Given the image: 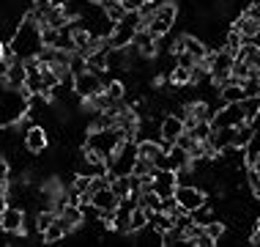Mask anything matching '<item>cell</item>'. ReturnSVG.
Instances as JSON below:
<instances>
[{
    "label": "cell",
    "instance_id": "cell-1",
    "mask_svg": "<svg viewBox=\"0 0 260 247\" xmlns=\"http://www.w3.org/2000/svg\"><path fill=\"white\" fill-rule=\"evenodd\" d=\"M41 49H44V41H41V28L33 17H25L22 22L17 25L11 36V52L14 58L19 61H30V58H39Z\"/></svg>",
    "mask_w": 260,
    "mask_h": 247
},
{
    "label": "cell",
    "instance_id": "cell-2",
    "mask_svg": "<svg viewBox=\"0 0 260 247\" xmlns=\"http://www.w3.org/2000/svg\"><path fill=\"white\" fill-rule=\"evenodd\" d=\"M30 110V96L22 88H6V94L0 96V126L19 124Z\"/></svg>",
    "mask_w": 260,
    "mask_h": 247
},
{
    "label": "cell",
    "instance_id": "cell-3",
    "mask_svg": "<svg viewBox=\"0 0 260 247\" xmlns=\"http://www.w3.org/2000/svg\"><path fill=\"white\" fill-rule=\"evenodd\" d=\"M121 143H123V138L118 135L115 126H104V129H90L85 148H93V151H96V154H102L104 162H107L112 154H115V148L121 146Z\"/></svg>",
    "mask_w": 260,
    "mask_h": 247
},
{
    "label": "cell",
    "instance_id": "cell-4",
    "mask_svg": "<svg viewBox=\"0 0 260 247\" xmlns=\"http://www.w3.org/2000/svg\"><path fill=\"white\" fill-rule=\"evenodd\" d=\"M135 162H137V143L123 140V143L115 148V154L107 159V168H110L112 176H132Z\"/></svg>",
    "mask_w": 260,
    "mask_h": 247
},
{
    "label": "cell",
    "instance_id": "cell-5",
    "mask_svg": "<svg viewBox=\"0 0 260 247\" xmlns=\"http://www.w3.org/2000/svg\"><path fill=\"white\" fill-rule=\"evenodd\" d=\"M151 187L159 198H173L175 187H178V173L170 171V168H156L151 173Z\"/></svg>",
    "mask_w": 260,
    "mask_h": 247
},
{
    "label": "cell",
    "instance_id": "cell-6",
    "mask_svg": "<svg viewBox=\"0 0 260 247\" xmlns=\"http://www.w3.org/2000/svg\"><path fill=\"white\" fill-rule=\"evenodd\" d=\"M104 91V80H102V74H96V72H82V74H77L74 77V94L80 96V99H88L90 96H96V94H102Z\"/></svg>",
    "mask_w": 260,
    "mask_h": 247
},
{
    "label": "cell",
    "instance_id": "cell-7",
    "mask_svg": "<svg viewBox=\"0 0 260 247\" xmlns=\"http://www.w3.org/2000/svg\"><path fill=\"white\" fill-rule=\"evenodd\" d=\"M175 201L181 203V209L192 214L194 209L206 206V193L198 187V184H178L175 187Z\"/></svg>",
    "mask_w": 260,
    "mask_h": 247
},
{
    "label": "cell",
    "instance_id": "cell-8",
    "mask_svg": "<svg viewBox=\"0 0 260 247\" xmlns=\"http://www.w3.org/2000/svg\"><path fill=\"white\" fill-rule=\"evenodd\" d=\"M233 61L236 58L228 52V49L211 52V69H208V74H211V80H214L216 86H222V83L230 77V72H233Z\"/></svg>",
    "mask_w": 260,
    "mask_h": 247
},
{
    "label": "cell",
    "instance_id": "cell-9",
    "mask_svg": "<svg viewBox=\"0 0 260 247\" xmlns=\"http://www.w3.org/2000/svg\"><path fill=\"white\" fill-rule=\"evenodd\" d=\"M244 124V113H241V102L238 104H222V110L214 113L211 126L214 129H228V126H238Z\"/></svg>",
    "mask_w": 260,
    "mask_h": 247
},
{
    "label": "cell",
    "instance_id": "cell-10",
    "mask_svg": "<svg viewBox=\"0 0 260 247\" xmlns=\"http://www.w3.org/2000/svg\"><path fill=\"white\" fill-rule=\"evenodd\" d=\"M0 225H3L6 234H25V211L19 206H3Z\"/></svg>",
    "mask_w": 260,
    "mask_h": 247
},
{
    "label": "cell",
    "instance_id": "cell-11",
    "mask_svg": "<svg viewBox=\"0 0 260 247\" xmlns=\"http://www.w3.org/2000/svg\"><path fill=\"white\" fill-rule=\"evenodd\" d=\"M47 146H50V138H47V129L41 124H33L30 129L25 132V148L30 154H41L47 151Z\"/></svg>",
    "mask_w": 260,
    "mask_h": 247
},
{
    "label": "cell",
    "instance_id": "cell-12",
    "mask_svg": "<svg viewBox=\"0 0 260 247\" xmlns=\"http://www.w3.org/2000/svg\"><path fill=\"white\" fill-rule=\"evenodd\" d=\"M118 203H121V198H118L115 193H112L110 187H102V189H96L93 198H90V206H93L96 211H115L118 209Z\"/></svg>",
    "mask_w": 260,
    "mask_h": 247
},
{
    "label": "cell",
    "instance_id": "cell-13",
    "mask_svg": "<svg viewBox=\"0 0 260 247\" xmlns=\"http://www.w3.org/2000/svg\"><path fill=\"white\" fill-rule=\"evenodd\" d=\"M184 129H186V124L181 121L178 116H165V118L159 121V135H161V140H165V143H175Z\"/></svg>",
    "mask_w": 260,
    "mask_h": 247
},
{
    "label": "cell",
    "instance_id": "cell-14",
    "mask_svg": "<svg viewBox=\"0 0 260 247\" xmlns=\"http://www.w3.org/2000/svg\"><path fill=\"white\" fill-rule=\"evenodd\" d=\"M219 102L222 104H238V102H244V88H241V83H238L233 74H230L228 80L219 86Z\"/></svg>",
    "mask_w": 260,
    "mask_h": 247
},
{
    "label": "cell",
    "instance_id": "cell-15",
    "mask_svg": "<svg viewBox=\"0 0 260 247\" xmlns=\"http://www.w3.org/2000/svg\"><path fill=\"white\" fill-rule=\"evenodd\" d=\"M58 223L66 228V234H72V231H77L82 225V209L74 206V203H66V206L58 211Z\"/></svg>",
    "mask_w": 260,
    "mask_h": 247
},
{
    "label": "cell",
    "instance_id": "cell-16",
    "mask_svg": "<svg viewBox=\"0 0 260 247\" xmlns=\"http://www.w3.org/2000/svg\"><path fill=\"white\" fill-rule=\"evenodd\" d=\"M132 44L137 47L140 58H153V55H156V39H153L151 33L145 31V28L135 33V41H132Z\"/></svg>",
    "mask_w": 260,
    "mask_h": 247
},
{
    "label": "cell",
    "instance_id": "cell-17",
    "mask_svg": "<svg viewBox=\"0 0 260 247\" xmlns=\"http://www.w3.org/2000/svg\"><path fill=\"white\" fill-rule=\"evenodd\" d=\"M189 154L184 151V148L181 146H175V143H167V168H170V171H184V168H189Z\"/></svg>",
    "mask_w": 260,
    "mask_h": 247
},
{
    "label": "cell",
    "instance_id": "cell-18",
    "mask_svg": "<svg viewBox=\"0 0 260 247\" xmlns=\"http://www.w3.org/2000/svg\"><path fill=\"white\" fill-rule=\"evenodd\" d=\"M6 83H9V88H22L25 83H27V66H25V61H11V66H9V72H6Z\"/></svg>",
    "mask_w": 260,
    "mask_h": 247
},
{
    "label": "cell",
    "instance_id": "cell-19",
    "mask_svg": "<svg viewBox=\"0 0 260 247\" xmlns=\"http://www.w3.org/2000/svg\"><path fill=\"white\" fill-rule=\"evenodd\" d=\"M233 135H236V126H228V129H214V132H211V138H208V143L216 148V154H219L222 148L233 146Z\"/></svg>",
    "mask_w": 260,
    "mask_h": 247
},
{
    "label": "cell",
    "instance_id": "cell-20",
    "mask_svg": "<svg viewBox=\"0 0 260 247\" xmlns=\"http://www.w3.org/2000/svg\"><path fill=\"white\" fill-rule=\"evenodd\" d=\"M236 31L241 33L244 39H255V36H260V22L257 19H252V17H247V14H241V17L236 19Z\"/></svg>",
    "mask_w": 260,
    "mask_h": 247
},
{
    "label": "cell",
    "instance_id": "cell-21",
    "mask_svg": "<svg viewBox=\"0 0 260 247\" xmlns=\"http://www.w3.org/2000/svg\"><path fill=\"white\" fill-rule=\"evenodd\" d=\"M181 39V44H184V52H189V55H194V58H206V44H203V39H198V36H189V33H184V36H178Z\"/></svg>",
    "mask_w": 260,
    "mask_h": 247
},
{
    "label": "cell",
    "instance_id": "cell-22",
    "mask_svg": "<svg viewBox=\"0 0 260 247\" xmlns=\"http://www.w3.org/2000/svg\"><path fill=\"white\" fill-rule=\"evenodd\" d=\"M244 157H247V165H255L260 159V129H252V138L244 146Z\"/></svg>",
    "mask_w": 260,
    "mask_h": 247
},
{
    "label": "cell",
    "instance_id": "cell-23",
    "mask_svg": "<svg viewBox=\"0 0 260 247\" xmlns=\"http://www.w3.org/2000/svg\"><path fill=\"white\" fill-rule=\"evenodd\" d=\"M148 228V209H143L137 203L135 209H132V220H129V234H137V231Z\"/></svg>",
    "mask_w": 260,
    "mask_h": 247
},
{
    "label": "cell",
    "instance_id": "cell-24",
    "mask_svg": "<svg viewBox=\"0 0 260 247\" xmlns=\"http://www.w3.org/2000/svg\"><path fill=\"white\" fill-rule=\"evenodd\" d=\"M110 189L121 198V201H123V198H129L132 195V176H112Z\"/></svg>",
    "mask_w": 260,
    "mask_h": 247
},
{
    "label": "cell",
    "instance_id": "cell-25",
    "mask_svg": "<svg viewBox=\"0 0 260 247\" xmlns=\"http://www.w3.org/2000/svg\"><path fill=\"white\" fill-rule=\"evenodd\" d=\"M55 220H58V211H55V209H41L36 214V231H39V234H44Z\"/></svg>",
    "mask_w": 260,
    "mask_h": 247
},
{
    "label": "cell",
    "instance_id": "cell-26",
    "mask_svg": "<svg viewBox=\"0 0 260 247\" xmlns=\"http://www.w3.org/2000/svg\"><path fill=\"white\" fill-rule=\"evenodd\" d=\"M153 171H156V165H153L151 159L137 157L135 168H132V176H137V179H151V173H153Z\"/></svg>",
    "mask_w": 260,
    "mask_h": 247
},
{
    "label": "cell",
    "instance_id": "cell-27",
    "mask_svg": "<svg viewBox=\"0 0 260 247\" xmlns=\"http://www.w3.org/2000/svg\"><path fill=\"white\" fill-rule=\"evenodd\" d=\"M66 236H69V234H66V228H63L58 220H55L50 228H47L44 234H41V239H44L47 244H55V242H60V239H66Z\"/></svg>",
    "mask_w": 260,
    "mask_h": 247
},
{
    "label": "cell",
    "instance_id": "cell-28",
    "mask_svg": "<svg viewBox=\"0 0 260 247\" xmlns=\"http://www.w3.org/2000/svg\"><path fill=\"white\" fill-rule=\"evenodd\" d=\"M102 9H104V14L112 19V22H118V19H123V14H126V9H123V3L121 0H104L102 3Z\"/></svg>",
    "mask_w": 260,
    "mask_h": 247
},
{
    "label": "cell",
    "instance_id": "cell-29",
    "mask_svg": "<svg viewBox=\"0 0 260 247\" xmlns=\"http://www.w3.org/2000/svg\"><path fill=\"white\" fill-rule=\"evenodd\" d=\"M189 135H192L198 143H203V140H208L211 138V132H214V126H211V121H198L194 126H189Z\"/></svg>",
    "mask_w": 260,
    "mask_h": 247
},
{
    "label": "cell",
    "instance_id": "cell-30",
    "mask_svg": "<svg viewBox=\"0 0 260 247\" xmlns=\"http://www.w3.org/2000/svg\"><path fill=\"white\" fill-rule=\"evenodd\" d=\"M230 74H233L238 83H244V80H249V77H255V69H252L247 61H238L236 58L233 61V72H230Z\"/></svg>",
    "mask_w": 260,
    "mask_h": 247
},
{
    "label": "cell",
    "instance_id": "cell-31",
    "mask_svg": "<svg viewBox=\"0 0 260 247\" xmlns=\"http://www.w3.org/2000/svg\"><path fill=\"white\" fill-rule=\"evenodd\" d=\"M170 80L175 83V86H189V83H192V69L178 66V63H175L173 72H170Z\"/></svg>",
    "mask_w": 260,
    "mask_h": 247
},
{
    "label": "cell",
    "instance_id": "cell-32",
    "mask_svg": "<svg viewBox=\"0 0 260 247\" xmlns=\"http://www.w3.org/2000/svg\"><path fill=\"white\" fill-rule=\"evenodd\" d=\"M63 39V31H58V28H41V41H44V47H58Z\"/></svg>",
    "mask_w": 260,
    "mask_h": 247
},
{
    "label": "cell",
    "instance_id": "cell-33",
    "mask_svg": "<svg viewBox=\"0 0 260 247\" xmlns=\"http://www.w3.org/2000/svg\"><path fill=\"white\" fill-rule=\"evenodd\" d=\"M241 44H244V36L236 31V28H230V31H228V36H224V49H228L230 55H236Z\"/></svg>",
    "mask_w": 260,
    "mask_h": 247
},
{
    "label": "cell",
    "instance_id": "cell-34",
    "mask_svg": "<svg viewBox=\"0 0 260 247\" xmlns=\"http://www.w3.org/2000/svg\"><path fill=\"white\" fill-rule=\"evenodd\" d=\"M249 138H252V126H249L247 121H244V124H238V126H236V135H233V146L244 148Z\"/></svg>",
    "mask_w": 260,
    "mask_h": 247
},
{
    "label": "cell",
    "instance_id": "cell-35",
    "mask_svg": "<svg viewBox=\"0 0 260 247\" xmlns=\"http://www.w3.org/2000/svg\"><path fill=\"white\" fill-rule=\"evenodd\" d=\"M247 184H249V193L260 198V168L257 165H249V171H247Z\"/></svg>",
    "mask_w": 260,
    "mask_h": 247
},
{
    "label": "cell",
    "instance_id": "cell-36",
    "mask_svg": "<svg viewBox=\"0 0 260 247\" xmlns=\"http://www.w3.org/2000/svg\"><path fill=\"white\" fill-rule=\"evenodd\" d=\"M257 107H260V96H247L241 102V113H244V121L247 124H249V118L257 113Z\"/></svg>",
    "mask_w": 260,
    "mask_h": 247
},
{
    "label": "cell",
    "instance_id": "cell-37",
    "mask_svg": "<svg viewBox=\"0 0 260 247\" xmlns=\"http://www.w3.org/2000/svg\"><path fill=\"white\" fill-rule=\"evenodd\" d=\"M104 94H107L112 102H121L123 94H126V88H123V83H118V80H112L110 86H104Z\"/></svg>",
    "mask_w": 260,
    "mask_h": 247
},
{
    "label": "cell",
    "instance_id": "cell-38",
    "mask_svg": "<svg viewBox=\"0 0 260 247\" xmlns=\"http://www.w3.org/2000/svg\"><path fill=\"white\" fill-rule=\"evenodd\" d=\"M203 228H206V234L214 239V242H219V239L224 236V225H222V223H216V220H208L206 225H203Z\"/></svg>",
    "mask_w": 260,
    "mask_h": 247
},
{
    "label": "cell",
    "instance_id": "cell-39",
    "mask_svg": "<svg viewBox=\"0 0 260 247\" xmlns=\"http://www.w3.org/2000/svg\"><path fill=\"white\" fill-rule=\"evenodd\" d=\"M241 88H244V99H247V96H260V80H257V77H249V80H244Z\"/></svg>",
    "mask_w": 260,
    "mask_h": 247
},
{
    "label": "cell",
    "instance_id": "cell-40",
    "mask_svg": "<svg viewBox=\"0 0 260 247\" xmlns=\"http://www.w3.org/2000/svg\"><path fill=\"white\" fill-rule=\"evenodd\" d=\"M175 61H178V66H186V69L198 66V58H194V55H189V52H178V55H175Z\"/></svg>",
    "mask_w": 260,
    "mask_h": 247
},
{
    "label": "cell",
    "instance_id": "cell-41",
    "mask_svg": "<svg viewBox=\"0 0 260 247\" xmlns=\"http://www.w3.org/2000/svg\"><path fill=\"white\" fill-rule=\"evenodd\" d=\"M121 3H123V9H126V11H140L145 0H121Z\"/></svg>",
    "mask_w": 260,
    "mask_h": 247
},
{
    "label": "cell",
    "instance_id": "cell-42",
    "mask_svg": "<svg viewBox=\"0 0 260 247\" xmlns=\"http://www.w3.org/2000/svg\"><path fill=\"white\" fill-rule=\"evenodd\" d=\"M244 14H247V17H252V19H257V22H260V0H255V3H252V6H249V9L244 11Z\"/></svg>",
    "mask_w": 260,
    "mask_h": 247
},
{
    "label": "cell",
    "instance_id": "cell-43",
    "mask_svg": "<svg viewBox=\"0 0 260 247\" xmlns=\"http://www.w3.org/2000/svg\"><path fill=\"white\" fill-rule=\"evenodd\" d=\"M30 6H33L36 11H47V9L52 6V0H30Z\"/></svg>",
    "mask_w": 260,
    "mask_h": 247
},
{
    "label": "cell",
    "instance_id": "cell-44",
    "mask_svg": "<svg viewBox=\"0 0 260 247\" xmlns=\"http://www.w3.org/2000/svg\"><path fill=\"white\" fill-rule=\"evenodd\" d=\"M0 176H9V159L0 154Z\"/></svg>",
    "mask_w": 260,
    "mask_h": 247
},
{
    "label": "cell",
    "instance_id": "cell-45",
    "mask_svg": "<svg viewBox=\"0 0 260 247\" xmlns=\"http://www.w3.org/2000/svg\"><path fill=\"white\" fill-rule=\"evenodd\" d=\"M249 126H252V129H260V107H257V113H255V116L249 118Z\"/></svg>",
    "mask_w": 260,
    "mask_h": 247
},
{
    "label": "cell",
    "instance_id": "cell-46",
    "mask_svg": "<svg viewBox=\"0 0 260 247\" xmlns=\"http://www.w3.org/2000/svg\"><path fill=\"white\" fill-rule=\"evenodd\" d=\"M6 88H9V83H6V77H0V96L6 94Z\"/></svg>",
    "mask_w": 260,
    "mask_h": 247
},
{
    "label": "cell",
    "instance_id": "cell-47",
    "mask_svg": "<svg viewBox=\"0 0 260 247\" xmlns=\"http://www.w3.org/2000/svg\"><path fill=\"white\" fill-rule=\"evenodd\" d=\"M3 206H6V189H0V211H3Z\"/></svg>",
    "mask_w": 260,
    "mask_h": 247
},
{
    "label": "cell",
    "instance_id": "cell-48",
    "mask_svg": "<svg viewBox=\"0 0 260 247\" xmlns=\"http://www.w3.org/2000/svg\"><path fill=\"white\" fill-rule=\"evenodd\" d=\"M6 52H9V49H6V44H3V41H0V61L6 58Z\"/></svg>",
    "mask_w": 260,
    "mask_h": 247
},
{
    "label": "cell",
    "instance_id": "cell-49",
    "mask_svg": "<svg viewBox=\"0 0 260 247\" xmlns=\"http://www.w3.org/2000/svg\"><path fill=\"white\" fill-rule=\"evenodd\" d=\"M52 3H55V6H63V3H66V0H52Z\"/></svg>",
    "mask_w": 260,
    "mask_h": 247
},
{
    "label": "cell",
    "instance_id": "cell-50",
    "mask_svg": "<svg viewBox=\"0 0 260 247\" xmlns=\"http://www.w3.org/2000/svg\"><path fill=\"white\" fill-rule=\"evenodd\" d=\"M90 3H96V6H102V3H104V0H90Z\"/></svg>",
    "mask_w": 260,
    "mask_h": 247
},
{
    "label": "cell",
    "instance_id": "cell-51",
    "mask_svg": "<svg viewBox=\"0 0 260 247\" xmlns=\"http://www.w3.org/2000/svg\"><path fill=\"white\" fill-rule=\"evenodd\" d=\"M257 228H260V217H257Z\"/></svg>",
    "mask_w": 260,
    "mask_h": 247
}]
</instances>
